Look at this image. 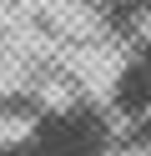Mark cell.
I'll list each match as a JSON object with an SVG mask.
<instances>
[{
  "label": "cell",
  "instance_id": "cell-1",
  "mask_svg": "<svg viewBox=\"0 0 151 156\" xmlns=\"http://www.w3.org/2000/svg\"><path fill=\"white\" fill-rule=\"evenodd\" d=\"M121 106H126V111L151 106V71H126V81H121Z\"/></svg>",
  "mask_w": 151,
  "mask_h": 156
}]
</instances>
